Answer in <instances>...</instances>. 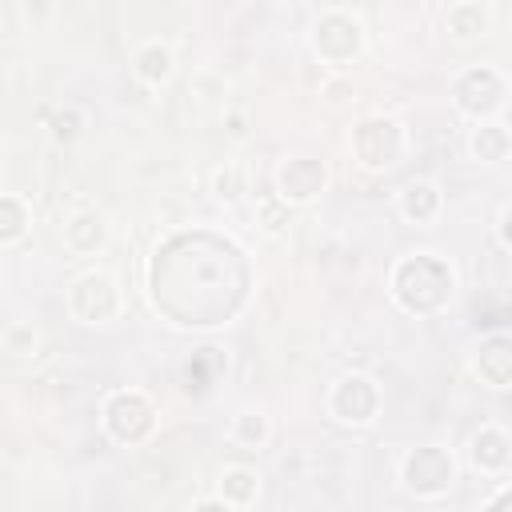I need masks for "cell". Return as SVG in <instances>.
<instances>
[{"mask_svg": "<svg viewBox=\"0 0 512 512\" xmlns=\"http://www.w3.org/2000/svg\"><path fill=\"white\" fill-rule=\"evenodd\" d=\"M496 236H500V248L508 252V248H512V236H508V204H500V216H496Z\"/></svg>", "mask_w": 512, "mask_h": 512, "instance_id": "cb8c5ba5", "label": "cell"}, {"mask_svg": "<svg viewBox=\"0 0 512 512\" xmlns=\"http://www.w3.org/2000/svg\"><path fill=\"white\" fill-rule=\"evenodd\" d=\"M324 184H328V168L312 156H296V160H284L276 172V200L280 204H304V200L320 196Z\"/></svg>", "mask_w": 512, "mask_h": 512, "instance_id": "ba28073f", "label": "cell"}, {"mask_svg": "<svg viewBox=\"0 0 512 512\" xmlns=\"http://www.w3.org/2000/svg\"><path fill=\"white\" fill-rule=\"evenodd\" d=\"M512 464V444H508V432L500 424H484L476 436H472V468L476 472H488V476H504Z\"/></svg>", "mask_w": 512, "mask_h": 512, "instance_id": "30bf717a", "label": "cell"}, {"mask_svg": "<svg viewBox=\"0 0 512 512\" xmlns=\"http://www.w3.org/2000/svg\"><path fill=\"white\" fill-rule=\"evenodd\" d=\"M328 412H332L340 424H348V428L372 424L376 412H380V388H376V380L364 376V372L340 376V380L332 384V392H328Z\"/></svg>", "mask_w": 512, "mask_h": 512, "instance_id": "8992f818", "label": "cell"}, {"mask_svg": "<svg viewBox=\"0 0 512 512\" xmlns=\"http://www.w3.org/2000/svg\"><path fill=\"white\" fill-rule=\"evenodd\" d=\"M508 148H512V136H508V124L504 120H480L468 136V152L480 160V164H500L508 160Z\"/></svg>", "mask_w": 512, "mask_h": 512, "instance_id": "5bb4252c", "label": "cell"}, {"mask_svg": "<svg viewBox=\"0 0 512 512\" xmlns=\"http://www.w3.org/2000/svg\"><path fill=\"white\" fill-rule=\"evenodd\" d=\"M476 372L488 388H508L512 384V340L504 332H492L476 348Z\"/></svg>", "mask_w": 512, "mask_h": 512, "instance_id": "9c48e42d", "label": "cell"}, {"mask_svg": "<svg viewBox=\"0 0 512 512\" xmlns=\"http://www.w3.org/2000/svg\"><path fill=\"white\" fill-rule=\"evenodd\" d=\"M312 48L324 64H348L364 48V24L344 8H328L312 24Z\"/></svg>", "mask_w": 512, "mask_h": 512, "instance_id": "5b68a950", "label": "cell"}, {"mask_svg": "<svg viewBox=\"0 0 512 512\" xmlns=\"http://www.w3.org/2000/svg\"><path fill=\"white\" fill-rule=\"evenodd\" d=\"M228 432H232V440H236L240 448H264V444H268V436H272V428H268V416H264V412H256V408H244V412H236Z\"/></svg>", "mask_w": 512, "mask_h": 512, "instance_id": "e0dca14e", "label": "cell"}, {"mask_svg": "<svg viewBox=\"0 0 512 512\" xmlns=\"http://www.w3.org/2000/svg\"><path fill=\"white\" fill-rule=\"evenodd\" d=\"M508 100V76L496 64H472L452 80V104L456 112L480 120H492Z\"/></svg>", "mask_w": 512, "mask_h": 512, "instance_id": "6da1fadb", "label": "cell"}, {"mask_svg": "<svg viewBox=\"0 0 512 512\" xmlns=\"http://www.w3.org/2000/svg\"><path fill=\"white\" fill-rule=\"evenodd\" d=\"M256 492H260V476L252 472V468H240V464H232V468H224L220 472V500L224 504H232V508H244V504H252L256 500Z\"/></svg>", "mask_w": 512, "mask_h": 512, "instance_id": "2e32d148", "label": "cell"}, {"mask_svg": "<svg viewBox=\"0 0 512 512\" xmlns=\"http://www.w3.org/2000/svg\"><path fill=\"white\" fill-rule=\"evenodd\" d=\"M352 152L360 160V168L368 172H384L400 160L404 152V128L392 116H364L352 128Z\"/></svg>", "mask_w": 512, "mask_h": 512, "instance_id": "277c9868", "label": "cell"}, {"mask_svg": "<svg viewBox=\"0 0 512 512\" xmlns=\"http://www.w3.org/2000/svg\"><path fill=\"white\" fill-rule=\"evenodd\" d=\"M100 424H104V432H108L112 440H120V444H140V440H148L152 428H156V408H152V400H148L144 392L120 388V392H112V396L104 400Z\"/></svg>", "mask_w": 512, "mask_h": 512, "instance_id": "3957f363", "label": "cell"}, {"mask_svg": "<svg viewBox=\"0 0 512 512\" xmlns=\"http://www.w3.org/2000/svg\"><path fill=\"white\" fill-rule=\"evenodd\" d=\"M488 24H492V8L480 4V0H456V4H448V12H444V28H448L456 40H476V36L488 32Z\"/></svg>", "mask_w": 512, "mask_h": 512, "instance_id": "4fadbf2b", "label": "cell"}, {"mask_svg": "<svg viewBox=\"0 0 512 512\" xmlns=\"http://www.w3.org/2000/svg\"><path fill=\"white\" fill-rule=\"evenodd\" d=\"M440 208H444V196H440V188L432 180L404 184V192H400V216L408 224H420L424 228V224H432L440 216Z\"/></svg>", "mask_w": 512, "mask_h": 512, "instance_id": "7c38bea8", "label": "cell"}, {"mask_svg": "<svg viewBox=\"0 0 512 512\" xmlns=\"http://www.w3.org/2000/svg\"><path fill=\"white\" fill-rule=\"evenodd\" d=\"M68 308L84 324H108L120 312V288L108 272H84L68 292Z\"/></svg>", "mask_w": 512, "mask_h": 512, "instance_id": "52a82bcc", "label": "cell"}, {"mask_svg": "<svg viewBox=\"0 0 512 512\" xmlns=\"http://www.w3.org/2000/svg\"><path fill=\"white\" fill-rule=\"evenodd\" d=\"M28 232V204L20 196L0 192V244H16Z\"/></svg>", "mask_w": 512, "mask_h": 512, "instance_id": "ac0fdd59", "label": "cell"}, {"mask_svg": "<svg viewBox=\"0 0 512 512\" xmlns=\"http://www.w3.org/2000/svg\"><path fill=\"white\" fill-rule=\"evenodd\" d=\"M400 484L420 500H436L456 484V456L440 444L408 448L400 460Z\"/></svg>", "mask_w": 512, "mask_h": 512, "instance_id": "7a4b0ae2", "label": "cell"}, {"mask_svg": "<svg viewBox=\"0 0 512 512\" xmlns=\"http://www.w3.org/2000/svg\"><path fill=\"white\" fill-rule=\"evenodd\" d=\"M324 96H328V104H344L352 96V80H344V76L324 80Z\"/></svg>", "mask_w": 512, "mask_h": 512, "instance_id": "7402d4cb", "label": "cell"}, {"mask_svg": "<svg viewBox=\"0 0 512 512\" xmlns=\"http://www.w3.org/2000/svg\"><path fill=\"white\" fill-rule=\"evenodd\" d=\"M48 128H52V140L68 144V140H76V136L84 132V112H80L76 104H64V108H56V112H52Z\"/></svg>", "mask_w": 512, "mask_h": 512, "instance_id": "d6986e66", "label": "cell"}, {"mask_svg": "<svg viewBox=\"0 0 512 512\" xmlns=\"http://www.w3.org/2000/svg\"><path fill=\"white\" fill-rule=\"evenodd\" d=\"M172 72H176V56H172L168 44H160V40H144V44L132 52V76H136L140 84H148V88L168 84Z\"/></svg>", "mask_w": 512, "mask_h": 512, "instance_id": "8fae6325", "label": "cell"}, {"mask_svg": "<svg viewBox=\"0 0 512 512\" xmlns=\"http://www.w3.org/2000/svg\"><path fill=\"white\" fill-rule=\"evenodd\" d=\"M508 500H512V496H508V484H500V488H496V496L488 500V508H484V512H508Z\"/></svg>", "mask_w": 512, "mask_h": 512, "instance_id": "d4e9b609", "label": "cell"}, {"mask_svg": "<svg viewBox=\"0 0 512 512\" xmlns=\"http://www.w3.org/2000/svg\"><path fill=\"white\" fill-rule=\"evenodd\" d=\"M4 344H8V352H16V356H32L36 344H40V332H36L32 324H16V328H8Z\"/></svg>", "mask_w": 512, "mask_h": 512, "instance_id": "ffe728a7", "label": "cell"}, {"mask_svg": "<svg viewBox=\"0 0 512 512\" xmlns=\"http://www.w3.org/2000/svg\"><path fill=\"white\" fill-rule=\"evenodd\" d=\"M188 512H236V508H232V504H224L220 496H204V500H196Z\"/></svg>", "mask_w": 512, "mask_h": 512, "instance_id": "603a6c76", "label": "cell"}, {"mask_svg": "<svg viewBox=\"0 0 512 512\" xmlns=\"http://www.w3.org/2000/svg\"><path fill=\"white\" fill-rule=\"evenodd\" d=\"M108 240V220L100 212H76L68 224H64V244L76 252V256H88L96 248H104Z\"/></svg>", "mask_w": 512, "mask_h": 512, "instance_id": "9a60e30c", "label": "cell"}, {"mask_svg": "<svg viewBox=\"0 0 512 512\" xmlns=\"http://www.w3.org/2000/svg\"><path fill=\"white\" fill-rule=\"evenodd\" d=\"M244 192V172L240 168H220L216 172V196L220 200H236Z\"/></svg>", "mask_w": 512, "mask_h": 512, "instance_id": "44dd1931", "label": "cell"}]
</instances>
